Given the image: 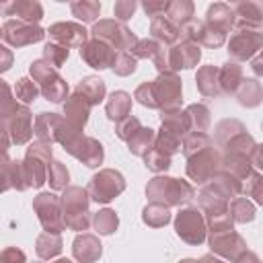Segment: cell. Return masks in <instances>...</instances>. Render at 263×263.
Listing matches in <instances>:
<instances>
[{
    "label": "cell",
    "mask_w": 263,
    "mask_h": 263,
    "mask_svg": "<svg viewBox=\"0 0 263 263\" xmlns=\"http://www.w3.org/2000/svg\"><path fill=\"white\" fill-rule=\"evenodd\" d=\"M14 90H16V99H21L25 105L33 103L37 99V95H39V86L31 78H21L16 82V88Z\"/></svg>",
    "instance_id": "f6af8a7d"
},
{
    "label": "cell",
    "mask_w": 263,
    "mask_h": 263,
    "mask_svg": "<svg viewBox=\"0 0 263 263\" xmlns=\"http://www.w3.org/2000/svg\"><path fill=\"white\" fill-rule=\"evenodd\" d=\"M31 78L33 82L39 84V92L51 101V103H62L66 97H68V84L66 80L58 74L55 68H51L43 58L41 60H35L31 64Z\"/></svg>",
    "instance_id": "3957f363"
},
{
    "label": "cell",
    "mask_w": 263,
    "mask_h": 263,
    "mask_svg": "<svg viewBox=\"0 0 263 263\" xmlns=\"http://www.w3.org/2000/svg\"><path fill=\"white\" fill-rule=\"evenodd\" d=\"M10 140H8V132H6V119L0 117V152H6Z\"/></svg>",
    "instance_id": "11a10c76"
},
{
    "label": "cell",
    "mask_w": 263,
    "mask_h": 263,
    "mask_svg": "<svg viewBox=\"0 0 263 263\" xmlns=\"http://www.w3.org/2000/svg\"><path fill=\"white\" fill-rule=\"evenodd\" d=\"M146 195L152 203L171 208L191 201L195 191L187 181H179L173 177H154L146 187Z\"/></svg>",
    "instance_id": "6da1fadb"
},
{
    "label": "cell",
    "mask_w": 263,
    "mask_h": 263,
    "mask_svg": "<svg viewBox=\"0 0 263 263\" xmlns=\"http://www.w3.org/2000/svg\"><path fill=\"white\" fill-rule=\"evenodd\" d=\"M187 119H189V132L191 134H205V129L210 127V111L205 105H189L185 109Z\"/></svg>",
    "instance_id": "1f68e13d"
},
{
    "label": "cell",
    "mask_w": 263,
    "mask_h": 263,
    "mask_svg": "<svg viewBox=\"0 0 263 263\" xmlns=\"http://www.w3.org/2000/svg\"><path fill=\"white\" fill-rule=\"evenodd\" d=\"M51 160V144L35 142L29 146L27 156L23 160V168L29 181V187H41L45 183L47 162Z\"/></svg>",
    "instance_id": "52a82bcc"
},
{
    "label": "cell",
    "mask_w": 263,
    "mask_h": 263,
    "mask_svg": "<svg viewBox=\"0 0 263 263\" xmlns=\"http://www.w3.org/2000/svg\"><path fill=\"white\" fill-rule=\"evenodd\" d=\"M90 35H92V39H99V41L107 43L115 51H132L134 45L138 43V37L123 23H117V21H111V18L95 23Z\"/></svg>",
    "instance_id": "5b68a950"
},
{
    "label": "cell",
    "mask_w": 263,
    "mask_h": 263,
    "mask_svg": "<svg viewBox=\"0 0 263 263\" xmlns=\"http://www.w3.org/2000/svg\"><path fill=\"white\" fill-rule=\"evenodd\" d=\"M150 97L154 109L160 111H175L181 107V80L175 72H162L156 80L148 82Z\"/></svg>",
    "instance_id": "277c9868"
},
{
    "label": "cell",
    "mask_w": 263,
    "mask_h": 263,
    "mask_svg": "<svg viewBox=\"0 0 263 263\" xmlns=\"http://www.w3.org/2000/svg\"><path fill=\"white\" fill-rule=\"evenodd\" d=\"M88 113H90V105L84 103L78 95L66 99V105H64V115H66V117H64V119H66V123L72 125L74 129L82 132V127H84L86 121H88Z\"/></svg>",
    "instance_id": "603a6c76"
},
{
    "label": "cell",
    "mask_w": 263,
    "mask_h": 263,
    "mask_svg": "<svg viewBox=\"0 0 263 263\" xmlns=\"http://www.w3.org/2000/svg\"><path fill=\"white\" fill-rule=\"evenodd\" d=\"M74 158H78L80 162H84L86 166H90V168H95V166H99L101 162H103V146L95 140V138H86V136H76L72 142H68L66 146H64Z\"/></svg>",
    "instance_id": "5bb4252c"
},
{
    "label": "cell",
    "mask_w": 263,
    "mask_h": 263,
    "mask_svg": "<svg viewBox=\"0 0 263 263\" xmlns=\"http://www.w3.org/2000/svg\"><path fill=\"white\" fill-rule=\"evenodd\" d=\"M263 45V35L261 31H251V29H236L228 41V53L234 60H251L253 55L259 53Z\"/></svg>",
    "instance_id": "7c38bea8"
},
{
    "label": "cell",
    "mask_w": 263,
    "mask_h": 263,
    "mask_svg": "<svg viewBox=\"0 0 263 263\" xmlns=\"http://www.w3.org/2000/svg\"><path fill=\"white\" fill-rule=\"evenodd\" d=\"M164 16H166L175 27L181 29L185 23H189V21L193 18V2H189V0H175V2H168Z\"/></svg>",
    "instance_id": "4dcf8cb0"
},
{
    "label": "cell",
    "mask_w": 263,
    "mask_h": 263,
    "mask_svg": "<svg viewBox=\"0 0 263 263\" xmlns=\"http://www.w3.org/2000/svg\"><path fill=\"white\" fill-rule=\"evenodd\" d=\"M142 125H140V121L136 119V117H132V115H127V117H123L121 121H117V125H115V132H117V136L123 140V142H127L138 129H140Z\"/></svg>",
    "instance_id": "bcb514c9"
},
{
    "label": "cell",
    "mask_w": 263,
    "mask_h": 263,
    "mask_svg": "<svg viewBox=\"0 0 263 263\" xmlns=\"http://www.w3.org/2000/svg\"><path fill=\"white\" fill-rule=\"evenodd\" d=\"M64 127H66V121L58 113H39L35 119V134L39 142H45V144L60 142Z\"/></svg>",
    "instance_id": "ffe728a7"
},
{
    "label": "cell",
    "mask_w": 263,
    "mask_h": 263,
    "mask_svg": "<svg viewBox=\"0 0 263 263\" xmlns=\"http://www.w3.org/2000/svg\"><path fill=\"white\" fill-rule=\"evenodd\" d=\"M45 33H49V39L53 43H60L66 49L82 47L86 43V37H88V31L78 23H55Z\"/></svg>",
    "instance_id": "e0dca14e"
},
{
    "label": "cell",
    "mask_w": 263,
    "mask_h": 263,
    "mask_svg": "<svg viewBox=\"0 0 263 263\" xmlns=\"http://www.w3.org/2000/svg\"><path fill=\"white\" fill-rule=\"evenodd\" d=\"M68 168L60 160H49L47 162V173H45V183L51 185V189H66L68 185Z\"/></svg>",
    "instance_id": "d590c367"
},
{
    "label": "cell",
    "mask_w": 263,
    "mask_h": 263,
    "mask_svg": "<svg viewBox=\"0 0 263 263\" xmlns=\"http://www.w3.org/2000/svg\"><path fill=\"white\" fill-rule=\"evenodd\" d=\"M132 109V97L125 90H115L107 101V117L111 121H121L129 115Z\"/></svg>",
    "instance_id": "f1b7e54d"
},
{
    "label": "cell",
    "mask_w": 263,
    "mask_h": 263,
    "mask_svg": "<svg viewBox=\"0 0 263 263\" xmlns=\"http://www.w3.org/2000/svg\"><path fill=\"white\" fill-rule=\"evenodd\" d=\"M72 14L82 21V23H92L99 12H101V2H90V0H80V2H72L70 4Z\"/></svg>",
    "instance_id": "74e56055"
},
{
    "label": "cell",
    "mask_w": 263,
    "mask_h": 263,
    "mask_svg": "<svg viewBox=\"0 0 263 263\" xmlns=\"http://www.w3.org/2000/svg\"><path fill=\"white\" fill-rule=\"evenodd\" d=\"M205 23L212 25L214 29L222 31V33H228L232 27H234V12L228 4L224 2H216L208 8L205 12Z\"/></svg>",
    "instance_id": "484cf974"
},
{
    "label": "cell",
    "mask_w": 263,
    "mask_h": 263,
    "mask_svg": "<svg viewBox=\"0 0 263 263\" xmlns=\"http://www.w3.org/2000/svg\"><path fill=\"white\" fill-rule=\"evenodd\" d=\"M144 160H146V166L154 173H160V171H166L171 166V156L162 154L160 150H156L154 146L144 154Z\"/></svg>",
    "instance_id": "ee69618b"
},
{
    "label": "cell",
    "mask_w": 263,
    "mask_h": 263,
    "mask_svg": "<svg viewBox=\"0 0 263 263\" xmlns=\"http://www.w3.org/2000/svg\"><path fill=\"white\" fill-rule=\"evenodd\" d=\"M0 263H25V253L16 247H8L0 253Z\"/></svg>",
    "instance_id": "816d5d0a"
},
{
    "label": "cell",
    "mask_w": 263,
    "mask_h": 263,
    "mask_svg": "<svg viewBox=\"0 0 263 263\" xmlns=\"http://www.w3.org/2000/svg\"><path fill=\"white\" fill-rule=\"evenodd\" d=\"M60 253H62V238H60V234L43 232L37 238V255L41 259H51V257H55Z\"/></svg>",
    "instance_id": "836d02e7"
},
{
    "label": "cell",
    "mask_w": 263,
    "mask_h": 263,
    "mask_svg": "<svg viewBox=\"0 0 263 263\" xmlns=\"http://www.w3.org/2000/svg\"><path fill=\"white\" fill-rule=\"evenodd\" d=\"M6 132L8 140L12 144H27L33 136V115L27 109V105L16 107L8 117H6Z\"/></svg>",
    "instance_id": "4fadbf2b"
},
{
    "label": "cell",
    "mask_w": 263,
    "mask_h": 263,
    "mask_svg": "<svg viewBox=\"0 0 263 263\" xmlns=\"http://www.w3.org/2000/svg\"><path fill=\"white\" fill-rule=\"evenodd\" d=\"M232 222H251L255 218V205L247 197H234L228 205Z\"/></svg>",
    "instance_id": "8d00e7d4"
},
{
    "label": "cell",
    "mask_w": 263,
    "mask_h": 263,
    "mask_svg": "<svg viewBox=\"0 0 263 263\" xmlns=\"http://www.w3.org/2000/svg\"><path fill=\"white\" fill-rule=\"evenodd\" d=\"M201 58V49L199 45L183 39L181 43L177 41L171 49H166V66H168V72H175V70H185V68H193Z\"/></svg>",
    "instance_id": "9a60e30c"
},
{
    "label": "cell",
    "mask_w": 263,
    "mask_h": 263,
    "mask_svg": "<svg viewBox=\"0 0 263 263\" xmlns=\"http://www.w3.org/2000/svg\"><path fill=\"white\" fill-rule=\"evenodd\" d=\"M138 4L134 0H121V2H115L113 6V12H115V18H119L121 23H125L127 18H132V14L136 12Z\"/></svg>",
    "instance_id": "c3c4849f"
},
{
    "label": "cell",
    "mask_w": 263,
    "mask_h": 263,
    "mask_svg": "<svg viewBox=\"0 0 263 263\" xmlns=\"http://www.w3.org/2000/svg\"><path fill=\"white\" fill-rule=\"evenodd\" d=\"M111 68H113V72L119 74V76H129L132 72H136L138 60L134 58L132 51H115V58H113Z\"/></svg>",
    "instance_id": "b9f144b4"
},
{
    "label": "cell",
    "mask_w": 263,
    "mask_h": 263,
    "mask_svg": "<svg viewBox=\"0 0 263 263\" xmlns=\"http://www.w3.org/2000/svg\"><path fill=\"white\" fill-rule=\"evenodd\" d=\"M0 14L4 16H16V21L37 25L43 18V6L35 0H14V2H2Z\"/></svg>",
    "instance_id": "ac0fdd59"
},
{
    "label": "cell",
    "mask_w": 263,
    "mask_h": 263,
    "mask_svg": "<svg viewBox=\"0 0 263 263\" xmlns=\"http://www.w3.org/2000/svg\"><path fill=\"white\" fill-rule=\"evenodd\" d=\"M117 224H119V218L113 210H101L95 214L92 218V226L99 234H111L117 230Z\"/></svg>",
    "instance_id": "ab89813d"
},
{
    "label": "cell",
    "mask_w": 263,
    "mask_h": 263,
    "mask_svg": "<svg viewBox=\"0 0 263 263\" xmlns=\"http://www.w3.org/2000/svg\"><path fill=\"white\" fill-rule=\"evenodd\" d=\"M72 249H74V257L80 263H95L101 257V251H103L99 238L92 236V234H80V236H76Z\"/></svg>",
    "instance_id": "d4e9b609"
},
{
    "label": "cell",
    "mask_w": 263,
    "mask_h": 263,
    "mask_svg": "<svg viewBox=\"0 0 263 263\" xmlns=\"http://www.w3.org/2000/svg\"><path fill=\"white\" fill-rule=\"evenodd\" d=\"M142 220H144L148 226L160 228V226H164V224L171 220V212H168V208H164V205L150 203V205L144 208V212H142Z\"/></svg>",
    "instance_id": "f35d334b"
},
{
    "label": "cell",
    "mask_w": 263,
    "mask_h": 263,
    "mask_svg": "<svg viewBox=\"0 0 263 263\" xmlns=\"http://www.w3.org/2000/svg\"><path fill=\"white\" fill-rule=\"evenodd\" d=\"M249 187L245 189L247 191V195H251V197H255V201L257 203H261L263 201V191H261V175H259V171H253L251 175H249Z\"/></svg>",
    "instance_id": "681fc988"
},
{
    "label": "cell",
    "mask_w": 263,
    "mask_h": 263,
    "mask_svg": "<svg viewBox=\"0 0 263 263\" xmlns=\"http://www.w3.org/2000/svg\"><path fill=\"white\" fill-rule=\"evenodd\" d=\"M45 37V31L39 25H29L16 18H8L2 25V39L10 45V47H23V45H31L37 43Z\"/></svg>",
    "instance_id": "8fae6325"
},
{
    "label": "cell",
    "mask_w": 263,
    "mask_h": 263,
    "mask_svg": "<svg viewBox=\"0 0 263 263\" xmlns=\"http://www.w3.org/2000/svg\"><path fill=\"white\" fill-rule=\"evenodd\" d=\"M150 35L160 45H175L179 41V37H181L179 27H175L164 14L152 18V23H150Z\"/></svg>",
    "instance_id": "cb8c5ba5"
},
{
    "label": "cell",
    "mask_w": 263,
    "mask_h": 263,
    "mask_svg": "<svg viewBox=\"0 0 263 263\" xmlns=\"http://www.w3.org/2000/svg\"><path fill=\"white\" fill-rule=\"evenodd\" d=\"M220 154L214 150L212 144H208L205 148H201L199 152H195L193 156L187 158V175L189 179H193L195 183H208L218 171H220Z\"/></svg>",
    "instance_id": "ba28073f"
},
{
    "label": "cell",
    "mask_w": 263,
    "mask_h": 263,
    "mask_svg": "<svg viewBox=\"0 0 263 263\" xmlns=\"http://www.w3.org/2000/svg\"><path fill=\"white\" fill-rule=\"evenodd\" d=\"M240 105L247 107H257L261 103V84L253 78H247L240 82V90H236Z\"/></svg>",
    "instance_id": "e575fe53"
},
{
    "label": "cell",
    "mask_w": 263,
    "mask_h": 263,
    "mask_svg": "<svg viewBox=\"0 0 263 263\" xmlns=\"http://www.w3.org/2000/svg\"><path fill=\"white\" fill-rule=\"evenodd\" d=\"M234 263H259V257L255 253H242Z\"/></svg>",
    "instance_id": "9f6ffc18"
},
{
    "label": "cell",
    "mask_w": 263,
    "mask_h": 263,
    "mask_svg": "<svg viewBox=\"0 0 263 263\" xmlns=\"http://www.w3.org/2000/svg\"><path fill=\"white\" fill-rule=\"evenodd\" d=\"M210 249L216 255H220L224 259H230V261H236L242 253H247V245H245L242 236L236 234L234 230L210 234Z\"/></svg>",
    "instance_id": "2e32d148"
},
{
    "label": "cell",
    "mask_w": 263,
    "mask_h": 263,
    "mask_svg": "<svg viewBox=\"0 0 263 263\" xmlns=\"http://www.w3.org/2000/svg\"><path fill=\"white\" fill-rule=\"evenodd\" d=\"M179 263H195L193 259H183V261H179Z\"/></svg>",
    "instance_id": "91938a15"
},
{
    "label": "cell",
    "mask_w": 263,
    "mask_h": 263,
    "mask_svg": "<svg viewBox=\"0 0 263 263\" xmlns=\"http://www.w3.org/2000/svg\"><path fill=\"white\" fill-rule=\"evenodd\" d=\"M16 107H18V105H16L14 99H12L10 86H8L4 80H0V117H8Z\"/></svg>",
    "instance_id": "7dc6e473"
},
{
    "label": "cell",
    "mask_w": 263,
    "mask_h": 263,
    "mask_svg": "<svg viewBox=\"0 0 263 263\" xmlns=\"http://www.w3.org/2000/svg\"><path fill=\"white\" fill-rule=\"evenodd\" d=\"M74 95H78L84 103H88L92 107V105H97V103H101L105 99V82L101 78H97V76H86V78H82L78 82Z\"/></svg>",
    "instance_id": "4316f807"
},
{
    "label": "cell",
    "mask_w": 263,
    "mask_h": 263,
    "mask_svg": "<svg viewBox=\"0 0 263 263\" xmlns=\"http://www.w3.org/2000/svg\"><path fill=\"white\" fill-rule=\"evenodd\" d=\"M125 189V179L121 173L113 171V168H105L101 173H97L90 183H88V197L95 199L97 203H109L113 197H117L121 191Z\"/></svg>",
    "instance_id": "8992f818"
},
{
    "label": "cell",
    "mask_w": 263,
    "mask_h": 263,
    "mask_svg": "<svg viewBox=\"0 0 263 263\" xmlns=\"http://www.w3.org/2000/svg\"><path fill=\"white\" fill-rule=\"evenodd\" d=\"M68 49L64 47V45H60V43H53V41H49V43H45V47H43V60L51 66V68H62L64 64H66V60H68Z\"/></svg>",
    "instance_id": "60d3db41"
},
{
    "label": "cell",
    "mask_w": 263,
    "mask_h": 263,
    "mask_svg": "<svg viewBox=\"0 0 263 263\" xmlns=\"http://www.w3.org/2000/svg\"><path fill=\"white\" fill-rule=\"evenodd\" d=\"M175 230L189 245L203 242L205 240V220L201 216V210H197V208L181 210L175 218Z\"/></svg>",
    "instance_id": "30bf717a"
},
{
    "label": "cell",
    "mask_w": 263,
    "mask_h": 263,
    "mask_svg": "<svg viewBox=\"0 0 263 263\" xmlns=\"http://www.w3.org/2000/svg\"><path fill=\"white\" fill-rule=\"evenodd\" d=\"M10 66H12V51L8 47L0 45V72L10 70Z\"/></svg>",
    "instance_id": "db71d44e"
},
{
    "label": "cell",
    "mask_w": 263,
    "mask_h": 263,
    "mask_svg": "<svg viewBox=\"0 0 263 263\" xmlns=\"http://www.w3.org/2000/svg\"><path fill=\"white\" fill-rule=\"evenodd\" d=\"M154 129L150 127H140L129 140H127V146H129V152L136 154V156H144L152 146H154Z\"/></svg>",
    "instance_id": "d6a6232c"
},
{
    "label": "cell",
    "mask_w": 263,
    "mask_h": 263,
    "mask_svg": "<svg viewBox=\"0 0 263 263\" xmlns=\"http://www.w3.org/2000/svg\"><path fill=\"white\" fill-rule=\"evenodd\" d=\"M234 27L236 29H251V31H261V21H263V10L257 2H238L234 8Z\"/></svg>",
    "instance_id": "7402d4cb"
},
{
    "label": "cell",
    "mask_w": 263,
    "mask_h": 263,
    "mask_svg": "<svg viewBox=\"0 0 263 263\" xmlns=\"http://www.w3.org/2000/svg\"><path fill=\"white\" fill-rule=\"evenodd\" d=\"M53 263H72L70 259H58V261H53Z\"/></svg>",
    "instance_id": "680465c9"
},
{
    "label": "cell",
    "mask_w": 263,
    "mask_h": 263,
    "mask_svg": "<svg viewBox=\"0 0 263 263\" xmlns=\"http://www.w3.org/2000/svg\"><path fill=\"white\" fill-rule=\"evenodd\" d=\"M195 263H224V261H220V259H216V257H212V255H205V257H201V259L195 261Z\"/></svg>",
    "instance_id": "6f0895ef"
},
{
    "label": "cell",
    "mask_w": 263,
    "mask_h": 263,
    "mask_svg": "<svg viewBox=\"0 0 263 263\" xmlns=\"http://www.w3.org/2000/svg\"><path fill=\"white\" fill-rule=\"evenodd\" d=\"M134 58H144V60H152L154 66L158 68V72H168V66H166V47L160 45L158 41L154 39H138V43L134 45L132 49Z\"/></svg>",
    "instance_id": "44dd1931"
},
{
    "label": "cell",
    "mask_w": 263,
    "mask_h": 263,
    "mask_svg": "<svg viewBox=\"0 0 263 263\" xmlns=\"http://www.w3.org/2000/svg\"><path fill=\"white\" fill-rule=\"evenodd\" d=\"M0 37H2V29H0Z\"/></svg>",
    "instance_id": "94428289"
},
{
    "label": "cell",
    "mask_w": 263,
    "mask_h": 263,
    "mask_svg": "<svg viewBox=\"0 0 263 263\" xmlns=\"http://www.w3.org/2000/svg\"><path fill=\"white\" fill-rule=\"evenodd\" d=\"M197 88L205 97L220 95V82H218V68L216 66H203L197 70Z\"/></svg>",
    "instance_id": "f546056e"
},
{
    "label": "cell",
    "mask_w": 263,
    "mask_h": 263,
    "mask_svg": "<svg viewBox=\"0 0 263 263\" xmlns=\"http://www.w3.org/2000/svg\"><path fill=\"white\" fill-rule=\"evenodd\" d=\"M166 6H168V2H144L142 4V8H144V12L148 14V16H160V14H164L166 12Z\"/></svg>",
    "instance_id": "f5cc1de1"
},
{
    "label": "cell",
    "mask_w": 263,
    "mask_h": 263,
    "mask_svg": "<svg viewBox=\"0 0 263 263\" xmlns=\"http://www.w3.org/2000/svg\"><path fill=\"white\" fill-rule=\"evenodd\" d=\"M33 210L37 212V218H39V222H41L45 232L60 234L66 228L58 195H53V193H39L35 197V201H33Z\"/></svg>",
    "instance_id": "9c48e42d"
},
{
    "label": "cell",
    "mask_w": 263,
    "mask_h": 263,
    "mask_svg": "<svg viewBox=\"0 0 263 263\" xmlns=\"http://www.w3.org/2000/svg\"><path fill=\"white\" fill-rule=\"evenodd\" d=\"M242 68L234 62L224 64L222 68H218V82H220V90L224 92H236L240 82H242Z\"/></svg>",
    "instance_id": "83f0119b"
},
{
    "label": "cell",
    "mask_w": 263,
    "mask_h": 263,
    "mask_svg": "<svg viewBox=\"0 0 263 263\" xmlns=\"http://www.w3.org/2000/svg\"><path fill=\"white\" fill-rule=\"evenodd\" d=\"M208 144H210V140H208L205 134H187L183 138V142H181V148H183V154L189 158L195 152H199L201 148H205Z\"/></svg>",
    "instance_id": "7bdbcfd3"
},
{
    "label": "cell",
    "mask_w": 263,
    "mask_h": 263,
    "mask_svg": "<svg viewBox=\"0 0 263 263\" xmlns=\"http://www.w3.org/2000/svg\"><path fill=\"white\" fill-rule=\"evenodd\" d=\"M80 58H82L90 68L105 70V68H111L113 58H115V49L109 47L107 43L99 41V39H90V41H86V43L80 47Z\"/></svg>",
    "instance_id": "d6986e66"
},
{
    "label": "cell",
    "mask_w": 263,
    "mask_h": 263,
    "mask_svg": "<svg viewBox=\"0 0 263 263\" xmlns=\"http://www.w3.org/2000/svg\"><path fill=\"white\" fill-rule=\"evenodd\" d=\"M10 162L12 160H8L6 152H0V193L12 187L10 185Z\"/></svg>",
    "instance_id": "f907efd6"
},
{
    "label": "cell",
    "mask_w": 263,
    "mask_h": 263,
    "mask_svg": "<svg viewBox=\"0 0 263 263\" xmlns=\"http://www.w3.org/2000/svg\"><path fill=\"white\" fill-rule=\"evenodd\" d=\"M64 226L70 230H86L90 226L88 216V193L82 187H66L60 197Z\"/></svg>",
    "instance_id": "7a4b0ae2"
}]
</instances>
